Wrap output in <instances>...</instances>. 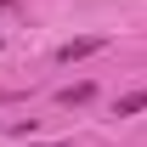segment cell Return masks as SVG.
Wrapping results in <instances>:
<instances>
[{
    "label": "cell",
    "mask_w": 147,
    "mask_h": 147,
    "mask_svg": "<svg viewBox=\"0 0 147 147\" xmlns=\"http://www.w3.org/2000/svg\"><path fill=\"white\" fill-rule=\"evenodd\" d=\"M91 51H102V34H85V40H68V45L57 51V62H62V68H74L79 57H91Z\"/></svg>",
    "instance_id": "obj_1"
},
{
    "label": "cell",
    "mask_w": 147,
    "mask_h": 147,
    "mask_svg": "<svg viewBox=\"0 0 147 147\" xmlns=\"http://www.w3.org/2000/svg\"><path fill=\"white\" fill-rule=\"evenodd\" d=\"M91 96H96V85H91V79H79V85H62L57 102H62V108H79V102H91Z\"/></svg>",
    "instance_id": "obj_2"
},
{
    "label": "cell",
    "mask_w": 147,
    "mask_h": 147,
    "mask_svg": "<svg viewBox=\"0 0 147 147\" xmlns=\"http://www.w3.org/2000/svg\"><path fill=\"white\" fill-rule=\"evenodd\" d=\"M0 17H17V0H0Z\"/></svg>",
    "instance_id": "obj_4"
},
{
    "label": "cell",
    "mask_w": 147,
    "mask_h": 147,
    "mask_svg": "<svg viewBox=\"0 0 147 147\" xmlns=\"http://www.w3.org/2000/svg\"><path fill=\"white\" fill-rule=\"evenodd\" d=\"M142 108H147V85H142V91H130V96H119V108H113V113L130 119V113H142Z\"/></svg>",
    "instance_id": "obj_3"
}]
</instances>
